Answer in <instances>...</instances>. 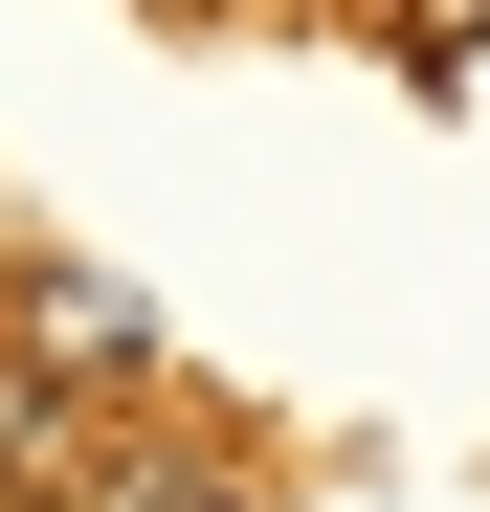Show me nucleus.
I'll return each instance as SVG.
<instances>
[{
    "label": "nucleus",
    "instance_id": "obj_3",
    "mask_svg": "<svg viewBox=\"0 0 490 512\" xmlns=\"http://www.w3.org/2000/svg\"><path fill=\"white\" fill-rule=\"evenodd\" d=\"M90 512H223V468H90Z\"/></svg>",
    "mask_w": 490,
    "mask_h": 512
},
{
    "label": "nucleus",
    "instance_id": "obj_2",
    "mask_svg": "<svg viewBox=\"0 0 490 512\" xmlns=\"http://www.w3.org/2000/svg\"><path fill=\"white\" fill-rule=\"evenodd\" d=\"M0 490H90V446H67V401L0 357Z\"/></svg>",
    "mask_w": 490,
    "mask_h": 512
},
{
    "label": "nucleus",
    "instance_id": "obj_1",
    "mask_svg": "<svg viewBox=\"0 0 490 512\" xmlns=\"http://www.w3.org/2000/svg\"><path fill=\"white\" fill-rule=\"evenodd\" d=\"M0 357H23L45 401H134V379H156V312H134L112 268H23V290H0Z\"/></svg>",
    "mask_w": 490,
    "mask_h": 512
}]
</instances>
